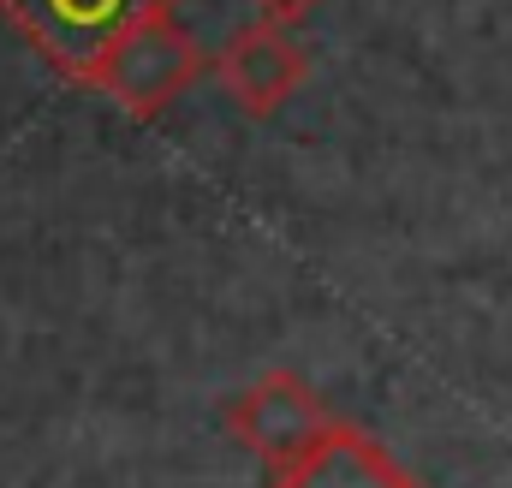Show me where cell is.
Listing matches in <instances>:
<instances>
[{
  "instance_id": "cell-1",
  "label": "cell",
  "mask_w": 512,
  "mask_h": 488,
  "mask_svg": "<svg viewBox=\"0 0 512 488\" xmlns=\"http://www.w3.org/2000/svg\"><path fill=\"white\" fill-rule=\"evenodd\" d=\"M179 0H161V6H149V12H137L126 30L102 48V60H96V72H90V90H102V96H114L126 114L137 120H155L173 96H185L191 84H197V72H203V54H197V42H191V30L179 24V12H173Z\"/></svg>"
},
{
  "instance_id": "cell-2",
  "label": "cell",
  "mask_w": 512,
  "mask_h": 488,
  "mask_svg": "<svg viewBox=\"0 0 512 488\" xmlns=\"http://www.w3.org/2000/svg\"><path fill=\"white\" fill-rule=\"evenodd\" d=\"M161 0H0V18L72 84H90L102 48L126 30L137 12Z\"/></svg>"
},
{
  "instance_id": "cell-3",
  "label": "cell",
  "mask_w": 512,
  "mask_h": 488,
  "mask_svg": "<svg viewBox=\"0 0 512 488\" xmlns=\"http://www.w3.org/2000/svg\"><path fill=\"white\" fill-rule=\"evenodd\" d=\"M328 423H334V411L298 369H268L239 399H227V435L239 447H251L268 471H280L304 447H316L328 435Z\"/></svg>"
},
{
  "instance_id": "cell-4",
  "label": "cell",
  "mask_w": 512,
  "mask_h": 488,
  "mask_svg": "<svg viewBox=\"0 0 512 488\" xmlns=\"http://www.w3.org/2000/svg\"><path fill=\"white\" fill-rule=\"evenodd\" d=\"M215 72H221V90H227L251 120H268V114H280V108L304 90L310 60H304V48L292 42V30H286L280 18H256L245 30H233V42L221 48Z\"/></svg>"
},
{
  "instance_id": "cell-5",
  "label": "cell",
  "mask_w": 512,
  "mask_h": 488,
  "mask_svg": "<svg viewBox=\"0 0 512 488\" xmlns=\"http://www.w3.org/2000/svg\"><path fill=\"white\" fill-rule=\"evenodd\" d=\"M268 488H417V477L387 453L382 441L358 423H328L316 447H304L292 465L268 471Z\"/></svg>"
},
{
  "instance_id": "cell-6",
  "label": "cell",
  "mask_w": 512,
  "mask_h": 488,
  "mask_svg": "<svg viewBox=\"0 0 512 488\" xmlns=\"http://www.w3.org/2000/svg\"><path fill=\"white\" fill-rule=\"evenodd\" d=\"M262 6V18H280V24H292V18H304V12H316L322 0H256Z\"/></svg>"
}]
</instances>
